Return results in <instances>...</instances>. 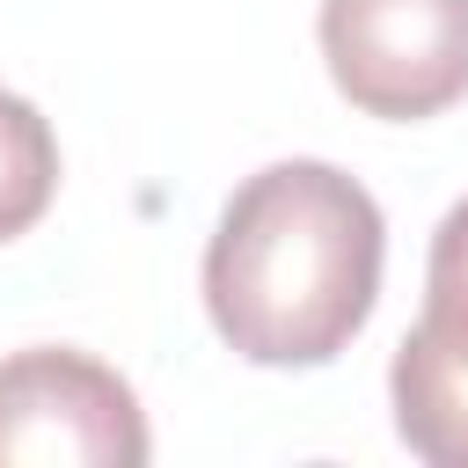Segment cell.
Masks as SVG:
<instances>
[{
  "label": "cell",
  "instance_id": "6da1fadb",
  "mask_svg": "<svg viewBox=\"0 0 468 468\" xmlns=\"http://www.w3.org/2000/svg\"><path fill=\"white\" fill-rule=\"evenodd\" d=\"M388 227L329 161L256 168L205 249V314L249 366H329L380 300Z\"/></svg>",
  "mask_w": 468,
  "mask_h": 468
},
{
  "label": "cell",
  "instance_id": "7a4b0ae2",
  "mask_svg": "<svg viewBox=\"0 0 468 468\" xmlns=\"http://www.w3.org/2000/svg\"><path fill=\"white\" fill-rule=\"evenodd\" d=\"M322 58L366 117H439L468 95V0H322Z\"/></svg>",
  "mask_w": 468,
  "mask_h": 468
},
{
  "label": "cell",
  "instance_id": "3957f363",
  "mask_svg": "<svg viewBox=\"0 0 468 468\" xmlns=\"http://www.w3.org/2000/svg\"><path fill=\"white\" fill-rule=\"evenodd\" d=\"M154 453L139 395L88 351L0 358V468H139Z\"/></svg>",
  "mask_w": 468,
  "mask_h": 468
},
{
  "label": "cell",
  "instance_id": "277c9868",
  "mask_svg": "<svg viewBox=\"0 0 468 468\" xmlns=\"http://www.w3.org/2000/svg\"><path fill=\"white\" fill-rule=\"evenodd\" d=\"M395 431L431 468H468V307H431L388 366Z\"/></svg>",
  "mask_w": 468,
  "mask_h": 468
},
{
  "label": "cell",
  "instance_id": "5b68a950",
  "mask_svg": "<svg viewBox=\"0 0 468 468\" xmlns=\"http://www.w3.org/2000/svg\"><path fill=\"white\" fill-rule=\"evenodd\" d=\"M58 190V139L37 102L0 88V241L29 234Z\"/></svg>",
  "mask_w": 468,
  "mask_h": 468
},
{
  "label": "cell",
  "instance_id": "8992f818",
  "mask_svg": "<svg viewBox=\"0 0 468 468\" xmlns=\"http://www.w3.org/2000/svg\"><path fill=\"white\" fill-rule=\"evenodd\" d=\"M424 300L431 307H468V197L439 219L431 263H424Z\"/></svg>",
  "mask_w": 468,
  "mask_h": 468
}]
</instances>
